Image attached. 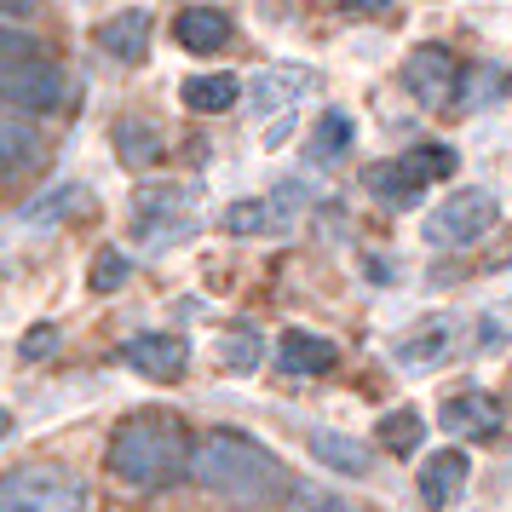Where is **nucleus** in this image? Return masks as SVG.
Segmentation results:
<instances>
[{"label": "nucleus", "instance_id": "nucleus-10", "mask_svg": "<svg viewBox=\"0 0 512 512\" xmlns=\"http://www.w3.org/2000/svg\"><path fill=\"white\" fill-rule=\"evenodd\" d=\"M300 208V196H248V202H231L225 208V231L236 236H265V231H282Z\"/></svg>", "mask_w": 512, "mask_h": 512}, {"label": "nucleus", "instance_id": "nucleus-6", "mask_svg": "<svg viewBox=\"0 0 512 512\" xmlns=\"http://www.w3.org/2000/svg\"><path fill=\"white\" fill-rule=\"evenodd\" d=\"M461 81V64H455V52L449 47H420L403 58V93L426 104V110H438L449 104V87Z\"/></svg>", "mask_w": 512, "mask_h": 512}, {"label": "nucleus", "instance_id": "nucleus-15", "mask_svg": "<svg viewBox=\"0 0 512 512\" xmlns=\"http://www.w3.org/2000/svg\"><path fill=\"white\" fill-rule=\"evenodd\" d=\"M173 35H179L185 52H219L225 41H231V18L213 12V6H190V12L173 18Z\"/></svg>", "mask_w": 512, "mask_h": 512}, {"label": "nucleus", "instance_id": "nucleus-9", "mask_svg": "<svg viewBox=\"0 0 512 512\" xmlns=\"http://www.w3.org/2000/svg\"><path fill=\"white\" fill-rule=\"evenodd\" d=\"M438 426L449 438H472V443L495 438V432H501V403L489 392H455V397H443Z\"/></svg>", "mask_w": 512, "mask_h": 512}, {"label": "nucleus", "instance_id": "nucleus-22", "mask_svg": "<svg viewBox=\"0 0 512 512\" xmlns=\"http://www.w3.org/2000/svg\"><path fill=\"white\" fill-rule=\"evenodd\" d=\"M455 87H461L466 110H484V104H495V98H507L512 70H501V64H478V70H466V81H455Z\"/></svg>", "mask_w": 512, "mask_h": 512}, {"label": "nucleus", "instance_id": "nucleus-35", "mask_svg": "<svg viewBox=\"0 0 512 512\" xmlns=\"http://www.w3.org/2000/svg\"><path fill=\"white\" fill-rule=\"evenodd\" d=\"M0 179H12V167H6V162H0Z\"/></svg>", "mask_w": 512, "mask_h": 512}, {"label": "nucleus", "instance_id": "nucleus-13", "mask_svg": "<svg viewBox=\"0 0 512 512\" xmlns=\"http://www.w3.org/2000/svg\"><path fill=\"white\" fill-rule=\"evenodd\" d=\"M311 81H317V75L300 70V64H288V70H259L254 81H248V98H254L259 110H294V104L311 93Z\"/></svg>", "mask_w": 512, "mask_h": 512}, {"label": "nucleus", "instance_id": "nucleus-32", "mask_svg": "<svg viewBox=\"0 0 512 512\" xmlns=\"http://www.w3.org/2000/svg\"><path fill=\"white\" fill-rule=\"evenodd\" d=\"M29 6H35V0H0V18H6V12H12V18H29Z\"/></svg>", "mask_w": 512, "mask_h": 512}, {"label": "nucleus", "instance_id": "nucleus-18", "mask_svg": "<svg viewBox=\"0 0 512 512\" xmlns=\"http://www.w3.org/2000/svg\"><path fill=\"white\" fill-rule=\"evenodd\" d=\"M346 150H351V116H346V110H328V116L311 127L305 156H311V167H334Z\"/></svg>", "mask_w": 512, "mask_h": 512}, {"label": "nucleus", "instance_id": "nucleus-28", "mask_svg": "<svg viewBox=\"0 0 512 512\" xmlns=\"http://www.w3.org/2000/svg\"><path fill=\"white\" fill-rule=\"evenodd\" d=\"M87 282H93V294H116L121 282H127V254H116V248H104V254L93 259V271H87Z\"/></svg>", "mask_w": 512, "mask_h": 512}, {"label": "nucleus", "instance_id": "nucleus-4", "mask_svg": "<svg viewBox=\"0 0 512 512\" xmlns=\"http://www.w3.org/2000/svg\"><path fill=\"white\" fill-rule=\"evenodd\" d=\"M0 104L6 110H58L64 104V70L41 52L29 58H0Z\"/></svg>", "mask_w": 512, "mask_h": 512}, {"label": "nucleus", "instance_id": "nucleus-16", "mask_svg": "<svg viewBox=\"0 0 512 512\" xmlns=\"http://www.w3.org/2000/svg\"><path fill=\"white\" fill-rule=\"evenodd\" d=\"M98 47L110 52V58H121V64L144 58V47H150V18H144V12H116V18H104V24H98Z\"/></svg>", "mask_w": 512, "mask_h": 512}, {"label": "nucleus", "instance_id": "nucleus-11", "mask_svg": "<svg viewBox=\"0 0 512 512\" xmlns=\"http://www.w3.org/2000/svg\"><path fill=\"white\" fill-rule=\"evenodd\" d=\"M190 208H196V190H185V185H150V190H139V202H133L139 231H173V225H185Z\"/></svg>", "mask_w": 512, "mask_h": 512}, {"label": "nucleus", "instance_id": "nucleus-19", "mask_svg": "<svg viewBox=\"0 0 512 512\" xmlns=\"http://www.w3.org/2000/svg\"><path fill=\"white\" fill-rule=\"evenodd\" d=\"M116 156L127 167H156L162 162V139H156V127L150 121H116Z\"/></svg>", "mask_w": 512, "mask_h": 512}, {"label": "nucleus", "instance_id": "nucleus-20", "mask_svg": "<svg viewBox=\"0 0 512 512\" xmlns=\"http://www.w3.org/2000/svg\"><path fill=\"white\" fill-rule=\"evenodd\" d=\"M35 156H41V133H35V127H29L24 116L0 110V162L18 173V167H29Z\"/></svg>", "mask_w": 512, "mask_h": 512}, {"label": "nucleus", "instance_id": "nucleus-3", "mask_svg": "<svg viewBox=\"0 0 512 512\" xmlns=\"http://www.w3.org/2000/svg\"><path fill=\"white\" fill-rule=\"evenodd\" d=\"M87 484L70 466H12L0 472V512H81Z\"/></svg>", "mask_w": 512, "mask_h": 512}, {"label": "nucleus", "instance_id": "nucleus-26", "mask_svg": "<svg viewBox=\"0 0 512 512\" xmlns=\"http://www.w3.org/2000/svg\"><path fill=\"white\" fill-rule=\"evenodd\" d=\"M75 208H87V190L81 185H58V190H47V196H41V202H29L24 208V219L29 225H58V219H64V213H75Z\"/></svg>", "mask_w": 512, "mask_h": 512}, {"label": "nucleus", "instance_id": "nucleus-1", "mask_svg": "<svg viewBox=\"0 0 512 512\" xmlns=\"http://www.w3.org/2000/svg\"><path fill=\"white\" fill-rule=\"evenodd\" d=\"M190 478L213 489L219 501H236V507H277L294 489L288 466L242 432H208V438L190 443Z\"/></svg>", "mask_w": 512, "mask_h": 512}, {"label": "nucleus", "instance_id": "nucleus-12", "mask_svg": "<svg viewBox=\"0 0 512 512\" xmlns=\"http://www.w3.org/2000/svg\"><path fill=\"white\" fill-rule=\"evenodd\" d=\"M334 363H340V351L328 346L323 334H305V328H288V334H282V346H277V369L282 374H328L334 369Z\"/></svg>", "mask_w": 512, "mask_h": 512}, {"label": "nucleus", "instance_id": "nucleus-31", "mask_svg": "<svg viewBox=\"0 0 512 512\" xmlns=\"http://www.w3.org/2000/svg\"><path fill=\"white\" fill-rule=\"evenodd\" d=\"M340 6H351V12H374V18H386V0H340Z\"/></svg>", "mask_w": 512, "mask_h": 512}, {"label": "nucleus", "instance_id": "nucleus-27", "mask_svg": "<svg viewBox=\"0 0 512 512\" xmlns=\"http://www.w3.org/2000/svg\"><path fill=\"white\" fill-rule=\"evenodd\" d=\"M219 357H225V369H236V374L259 369V334H254L248 323H242V328H231V334L219 340Z\"/></svg>", "mask_w": 512, "mask_h": 512}, {"label": "nucleus", "instance_id": "nucleus-5", "mask_svg": "<svg viewBox=\"0 0 512 512\" xmlns=\"http://www.w3.org/2000/svg\"><path fill=\"white\" fill-rule=\"evenodd\" d=\"M495 225V196L489 190H455L426 213V242L432 248H466Z\"/></svg>", "mask_w": 512, "mask_h": 512}, {"label": "nucleus", "instance_id": "nucleus-25", "mask_svg": "<svg viewBox=\"0 0 512 512\" xmlns=\"http://www.w3.org/2000/svg\"><path fill=\"white\" fill-rule=\"evenodd\" d=\"M403 173H409L420 190L438 185V179H449V173H455V150H443V144H420V150H409V156H403Z\"/></svg>", "mask_w": 512, "mask_h": 512}, {"label": "nucleus", "instance_id": "nucleus-24", "mask_svg": "<svg viewBox=\"0 0 512 512\" xmlns=\"http://www.w3.org/2000/svg\"><path fill=\"white\" fill-rule=\"evenodd\" d=\"M369 190L386 202V208H409V202H420V185L403 173V162H380L369 167Z\"/></svg>", "mask_w": 512, "mask_h": 512}, {"label": "nucleus", "instance_id": "nucleus-21", "mask_svg": "<svg viewBox=\"0 0 512 512\" xmlns=\"http://www.w3.org/2000/svg\"><path fill=\"white\" fill-rule=\"evenodd\" d=\"M185 104L196 116H219L236 104V75H190L185 81Z\"/></svg>", "mask_w": 512, "mask_h": 512}, {"label": "nucleus", "instance_id": "nucleus-2", "mask_svg": "<svg viewBox=\"0 0 512 512\" xmlns=\"http://www.w3.org/2000/svg\"><path fill=\"white\" fill-rule=\"evenodd\" d=\"M110 472L133 489H167L190 478V426L173 409H139L110 438Z\"/></svg>", "mask_w": 512, "mask_h": 512}, {"label": "nucleus", "instance_id": "nucleus-17", "mask_svg": "<svg viewBox=\"0 0 512 512\" xmlns=\"http://www.w3.org/2000/svg\"><path fill=\"white\" fill-rule=\"evenodd\" d=\"M311 455L328 466V472H346V478H369V443H357V438H340V432H311Z\"/></svg>", "mask_w": 512, "mask_h": 512}, {"label": "nucleus", "instance_id": "nucleus-34", "mask_svg": "<svg viewBox=\"0 0 512 512\" xmlns=\"http://www.w3.org/2000/svg\"><path fill=\"white\" fill-rule=\"evenodd\" d=\"M6 432H12V415H6V409H0V438H6Z\"/></svg>", "mask_w": 512, "mask_h": 512}, {"label": "nucleus", "instance_id": "nucleus-23", "mask_svg": "<svg viewBox=\"0 0 512 512\" xmlns=\"http://www.w3.org/2000/svg\"><path fill=\"white\" fill-rule=\"evenodd\" d=\"M420 438H426L420 409H392V415L380 420V449H386V455H415Z\"/></svg>", "mask_w": 512, "mask_h": 512}, {"label": "nucleus", "instance_id": "nucleus-7", "mask_svg": "<svg viewBox=\"0 0 512 512\" xmlns=\"http://www.w3.org/2000/svg\"><path fill=\"white\" fill-rule=\"evenodd\" d=\"M121 363L144 380H179L190 363V351L179 334H133L127 346H121Z\"/></svg>", "mask_w": 512, "mask_h": 512}, {"label": "nucleus", "instance_id": "nucleus-8", "mask_svg": "<svg viewBox=\"0 0 512 512\" xmlns=\"http://www.w3.org/2000/svg\"><path fill=\"white\" fill-rule=\"evenodd\" d=\"M466 478H472L466 449H438V455H426V461H420V472H415L420 501H426L432 512L455 507V501H461V489H466Z\"/></svg>", "mask_w": 512, "mask_h": 512}, {"label": "nucleus", "instance_id": "nucleus-29", "mask_svg": "<svg viewBox=\"0 0 512 512\" xmlns=\"http://www.w3.org/2000/svg\"><path fill=\"white\" fill-rule=\"evenodd\" d=\"M18 351H24L29 363H35V357H47V351H58V328H52V323H35V328L24 334V346H18Z\"/></svg>", "mask_w": 512, "mask_h": 512}, {"label": "nucleus", "instance_id": "nucleus-30", "mask_svg": "<svg viewBox=\"0 0 512 512\" xmlns=\"http://www.w3.org/2000/svg\"><path fill=\"white\" fill-rule=\"evenodd\" d=\"M35 41H29L24 29H0V58H29Z\"/></svg>", "mask_w": 512, "mask_h": 512}, {"label": "nucleus", "instance_id": "nucleus-33", "mask_svg": "<svg viewBox=\"0 0 512 512\" xmlns=\"http://www.w3.org/2000/svg\"><path fill=\"white\" fill-rule=\"evenodd\" d=\"M317 512H357V507H346V501H328V507H317Z\"/></svg>", "mask_w": 512, "mask_h": 512}, {"label": "nucleus", "instance_id": "nucleus-14", "mask_svg": "<svg viewBox=\"0 0 512 512\" xmlns=\"http://www.w3.org/2000/svg\"><path fill=\"white\" fill-rule=\"evenodd\" d=\"M449 346H455V323L449 317H426L409 340H397V363L403 369H432V363L449 357Z\"/></svg>", "mask_w": 512, "mask_h": 512}]
</instances>
